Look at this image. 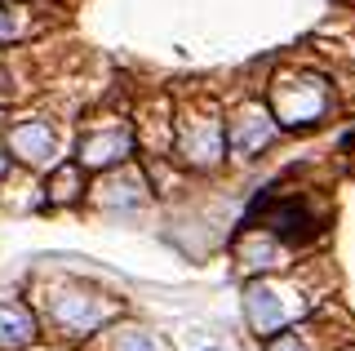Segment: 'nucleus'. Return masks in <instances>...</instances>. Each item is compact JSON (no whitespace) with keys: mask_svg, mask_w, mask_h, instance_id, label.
<instances>
[{"mask_svg":"<svg viewBox=\"0 0 355 351\" xmlns=\"http://www.w3.org/2000/svg\"><path fill=\"white\" fill-rule=\"evenodd\" d=\"M244 311H249V325L258 329V338L275 334V329L284 325V307L275 302L271 289H262V284H249V298H244Z\"/></svg>","mask_w":355,"mask_h":351,"instance_id":"nucleus-1","label":"nucleus"},{"mask_svg":"<svg viewBox=\"0 0 355 351\" xmlns=\"http://www.w3.org/2000/svg\"><path fill=\"white\" fill-rule=\"evenodd\" d=\"M266 227H271L275 236H284V240H302V236H311L315 218H311L297 200H288V205H275V209L266 214Z\"/></svg>","mask_w":355,"mask_h":351,"instance_id":"nucleus-2","label":"nucleus"},{"mask_svg":"<svg viewBox=\"0 0 355 351\" xmlns=\"http://www.w3.org/2000/svg\"><path fill=\"white\" fill-rule=\"evenodd\" d=\"M116 151H129V138H125V134L89 138V142H85V160H89V164H107V160H116Z\"/></svg>","mask_w":355,"mask_h":351,"instance_id":"nucleus-4","label":"nucleus"},{"mask_svg":"<svg viewBox=\"0 0 355 351\" xmlns=\"http://www.w3.org/2000/svg\"><path fill=\"white\" fill-rule=\"evenodd\" d=\"M9 31H14V23H9V18H0V36H9Z\"/></svg>","mask_w":355,"mask_h":351,"instance_id":"nucleus-8","label":"nucleus"},{"mask_svg":"<svg viewBox=\"0 0 355 351\" xmlns=\"http://www.w3.org/2000/svg\"><path fill=\"white\" fill-rule=\"evenodd\" d=\"M271 351H302V347H297V343H293V338H284V343H275Z\"/></svg>","mask_w":355,"mask_h":351,"instance_id":"nucleus-7","label":"nucleus"},{"mask_svg":"<svg viewBox=\"0 0 355 351\" xmlns=\"http://www.w3.org/2000/svg\"><path fill=\"white\" fill-rule=\"evenodd\" d=\"M31 334H36V325H31L27 311H14V307H0V347H27Z\"/></svg>","mask_w":355,"mask_h":351,"instance_id":"nucleus-3","label":"nucleus"},{"mask_svg":"<svg viewBox=\"0 0 355 351\" xmlns=\"http://www.w3.org/2000/svg\"><path fill=\"white\" fill-rule=\"evenodd\" d=\"M120 351H155V347L142 343V338H129V343H120Z\"/></svg>","mask_w":355,"mask_h":351,"instance_id":"nucleus-6","label":"nucleus"},{"mask_svg":"<svg viewBox=\"0 0 355 351\" xmlns=\"http://www.w3.org/2000/svg\"><path fill=\"white\" fill-rule=\"evenodd\" d=\"M14 142H18L22 151H27V160L49 156V147H53V142H49V129H44V125H27V129H18Z\"/></svg>","mask_w":355,"mask_h":351,"instance_id":"nucleus-5","label":"nucleus"}]
</instances>
